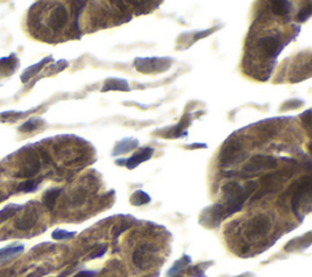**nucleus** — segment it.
<instances>
[{
  "label": "nucleus",
  "instance_id": "1",
  "mask_svg": "<svg viewBox=\"0 0 312 277\" xmlns=\"http://www.w3.org/2000/svg\"><path fill=\"white\" fill-rule=\"evenodd\" d=\"M258 182L249 181L245 184H240L238 182H228L223 186V203H221L223 208L224 219L233 214L242 210L244 203L249 199V197L258 189Z\"/></svg>",
  "mask_w": 312,
  "mask_h": 277
},
{
  "label": "nucleus",
  "instance_id": "2",
  "mask_svg": "<svg viewBox=\"0 0 312 277\" xmlns=\"http://www.w3.org/2000/svg\"><path fill=\"white\" fill-rule=\"evenodd\" d=\"M289 191H293L292 194V209L293 212L299 219H303L300 215L301 207L304 208V204L308 205L310 209L311 198H310V191H311V177L310 176H304L299 181H296Z\"/></svg>",
  "mask_w": 312,
  "mask_h": 277
},
{
  "label": "nucleus",
  "instance_id": "3",
  "mask_svg": "<svg viewBox=\"0 0 312 277\" xmlns=\"http://www.w3.org/2000/svg\"><path fill=\"white\" fill-rule=\"evenodd\" d=\"M248 154L244 150V144L239 139H228L222 146L221 153H220V163L221 166L228 167V166L235 165L244 162Z\"/></svg>",
  "mask_w": 312,
  "mask_h": 277
},
{
  "label": "nucleus",
  "instance_id": "4",
  "mask_svg": "<svg viewBox=\"0 0 312 277\" xmlns=\"http://www.w3.org/2000/svg\"><path fill=\"white\" fill-rule=\"evenodd\" d=\"M293 175H294V171L293 170H280L277 171V172L264 176L261 178L262 188L258 192V194L253 199H260L261 197L266 196V194L277 192L280 188V186L284 183V181L289 179Z\"/></svg>",
  "mask_w": 312,
  "mask_h": 277
},
{
  "label": "nucleus",
  "instance_id": "5",
  "mask_svg": "<svg viewBox=\"0 0 312 277\" xmlns=\"http://www.w3.org/2000/svg\"><path fill=\"white\" fill-rule=\"evenodd\" d=\"M271 226V219L265 214H259V215L254 216L246 225L245 237L250 242L259 241L268 234Z\"/></svg>",
  "mask_w": 312,
  "mask_h": 277
},
{
  "label": "nucleus",
  "instance_id": "6",
  "mask_svg": "<svg viewBox=\"0 0 312 277\" xmlns=\"http://www.w3.org/2000/svg\"><path fill=\"white\" fill-rule=\"evenodd\" d=\"M157 260V248L155 244L144 243L139 245L132 255V261L140 270H148L155 265Z\"/></svg>",
  "mask_w": 312,
  "mask_h": 277
},
{
  "label": "nucleus",
  "instance_id": "7",
  "mask_svg": "<svg viewBox=\"0 0 312 277\" xmlns=\"http://www.w3.org/2000/svg\"><path fill=\"white\" fill-rule=\"evenodd\" d=\"M278 166V160L272 155H264L258 154L254 155L248 163L244 165L243 167V175L242 176H254L256 173L261 172V171L273 170Z\"/></svg>",
  "mask_w": 312,
  "mask_h": 277
},
{
  "label": "nucleus",
  "instance_id": "8",
  "mask_svg": "<svg viewBox=\"0 0 312 277\" xmlns=\"http://www.w3.org/2000/svg\"><path fill=\"white\" fill-rule=\"evenodd\" d=\"M259 52L265 59H276L284 48V44L282 43L280 36H265L258 39L256 42Z\"/></svg>",
  "mask_w": 312,
  "mask_h": 277
},
{
  "label": "nucleus",
  "instance_id": "9",
  "mask_svg": "<svg viewBox=\"0 0 312 277\" xmlns=\"http://www.w3.org/2000/svg\"><path fill=\"white\" fill-rule=\"evenodd\" d=\"M135 68L141 73H159L169 70L171 60L166 57H138L134 60Z\"/></svg>",
  "mask_w": 312,
  "mask_h": 277
},
{
  "label": "nucleus",
  "instance_id": "10",
  "mask_svg": "<svg viewBox=\"0 0 312 277\" xmlns=\"http://www.w3.org/2000/svg\"><path fill=\"white\" fill-rule=\"evenodd\" d=\"M41 170V159L35 152H30L25 157L22 166L16 173V177L31 178L36 176Z\"/></svg>",
  "mask_w": 312,
  "mask_h": 277
},
{
  "label": "nucleus",
  "instance_id": "11",
  "mask_svg": "<svg viewBox=\"0 0 312 277\" xmlns=\"http://www.w3.org/2000/svg\"><path fill=\"white\" fill-rule=\"evenodd\" d=\"M69 21V11L64 5H57L51 10L48 18V26L52 31H60L67 25Z\"/></svg>",
  "mask_w": 312,
  "mask_h": 277
},
{
  "label": "nucleus",
  "instance_id": "12",
  "mask_svg": "<svg viewBox=\"0 0 312 277\" xmlns=\"http://www.w3.org/2000/svg\"><path fill=\"white\" fill-rule=\"evenodd\" d=\"M39 219L38 210L36 208H28L20 218L15 221L14 226L18 231H28V229L35 227Z\"/></svg>",
  "mask_w": 312,
  "mask_h": 277
},
{
  "label": "nucleus",
  "instance_id": "13",
  "mask_svg": "<svg viewBox=\"0 0 312 277\" xmlns=\"http://www.w3.org/2000/svg\"><path fill=\"white\" fill-rule=\"evenodd\" d=\"M154 154V149L153 148H143V149L140 150V152L138 153H134V154L132 155V157L130 158V159L125 160L123 163H126V167L130 168V170H133L134 167H137V166L140 165L141 163L144 162H148V160L151 159V157H153Z\"/></svg>",
  "mask_w": 312,
  "mask_h": 277
},
{
  "label": "nucleus",
  "instance_id": "14",
  "mask_svg": "<svg viewBox=\"0 0 312 277\" xmlns=\"http://www.w3.org/2000/svg\"><path fill=\"white\" fill-rule=\"evenodd\" d=\"M51 60H52V59H51L50 56L44 57L43 60H41V61L37 62V64L32 65V66H30V67L26 68V70L23 71L22 76H21V81H22L23 83H27V82L30 81L31 78L33 77V76H36L37 73H38L39 71H41L42 68L44 67V66H45L46 64H48V62H50Z\"/></svg>",
  "mask_w": 312,
  "mask_h": 277
},
{
  "label": "nucleus",
  "instance_id": "15",
  "mask_svg": "<svg viewBox=\"0 0 312 277\" xmlns=\"http://www.w3.org/2000/svg\"><path fill=\"white\" fill-rule=\"evenodd\" d=\"M23 250H25V245L23 244L7 245V247L1 248L0 249V264L17 257L21 253H23Z\"/></svg>",
  "mask_w": 312,
  "mask_h": 277
},
{
  "label": "nucleus",
  "instance_id": "16",
  "mask_svg": "<svg viewBox=\"0 0 312 277\" xmlns=\"http://www.w3.org/2000/svg\"><path fill=\"white\" fill-rule=\"evenodd\" d=\"M139 146V142L138 139H134V138H125L122 139V141H120L119 143L116 144V147H115L114 149V153H112V155H121V154H126V153L131 152V150L135 149Z\"/></svg>",
  "mask_w": 312,
  "mask_h": 277
},
{
  "label": "nucleus",
  "instance_id": "17",
  "mask_svg": "<svg viewBox=\"0 0 312 277\" xmlns=\"http://www.w3.org/2000/svg\"><path fill=\"white\" fill-rule=\"evenodd\" d=\"M107 91L128 92L131 91V88L130 86H128V82L126 80H121V78H110V80L105 81L103 89H101V92Z\"/></svg>",
  "mask_w": 312,
  "mask_h": 277
},
{
  "label": "nucleus",
  "instance_id": "18",
  "mask_svg": "<svg viewBox=\"0 0 312 277\" xmlns=\"http://www.w3.org/2000/svg\"><path fill=\"white\" fill-rule=\"evenodd\" d=\"M271 9L272 12L277 16L285 17L292 12L293 10V4L290 1H273L271 2Z\"/></svg>",
  "mask_w": 312,
  "mask_h": 277
},
{
  "label": "nucleus",
  "instance_id": "19",
  "mask_svg": "<svg viewBox=\"0 0 312 277\" xmlns=\"http://www.w3.org/2000/svg\"><path fill=\"white\" fill-rule=\"evenodd\" d=\"M61 192H62L61 188H51V189H48V191H46L45 193H44L43 204L45 205L46 209L50 210V212H52V210H54L55 204H56L57 198L60 197Z\"/></svg>",
  "mask_w": 312,
  "mask_h": 277
},
{
  "label": "nucleus",
  "instance_id": "20",
  "mask_svg": "<svg viewBox=\"0 0 312 277\" xmlns=\"http://www.w3.org/2000/svg\"><path fill=\"white\" fill-rule=\"evenodd\" d=\"M190 263H191V258L189 257V255H183L182 259L177 260L174 265H172V268L170 269L169 273H167V276L174 277V276L179 275V274H182V271L184 270V269L187 268Z\"/></svg>",
  "mask_w": 312,
  "mask_h": 277
},
{
  "label": "nucleus",
  "instance_id": "21",
  "mask_svg": "<svg viewBox=\"0 0 312 277\" xmlns=\"http://www.w3.org/2000/svg\"><path fill=\"white\" fill-rule=\"evenodd\" d=\"M42 178L39 179H27L25 182H21L16 187L17 193H32L38 189L39 184H41Z\"/></svg>",
  "mask_w": 312,
  "mask_h": 277
},
{
  "label": "nucleus",
  "instance_id": "22",
  "mask_svg": "<svg viewBox=\"0 0 312 277\" xmlns=\"http://www.w3.org/2000/svg\"><path fill=\"white\" fill-rule=\"evenodd\" d=\"M23 209V205L20 204H9L4 208V209L0 210V222L2 221H6L9 220L10 218L17 214L20 210Z\"/></svg>",
  "mask_w": 312,
  "mask_h": 277
},
{
  "label": "nucleus",
  "instance_id": "23",
  "mask_svg": "<svg viewBox=\"0 0 312 277\" xmlns=\"http://www.w3.org/2000/svg\"><path fill=\"white\" fill-rule=\"evenodd\" d=\"M150 196H149L148 193H145L144 191H140V189H139V191H135L134 193L132 194V197H131V203H132L133 205H135V207L148 204V203H150Z\"/></svg>",
  "mask_w": 312,
  "mask_h": 277
},
{
  "label": "nucleus",
  "instance_id": "24",
  "mask_svg": "<svg viewBox=\"0 0 312 277\" xmlns=\"http://www.w3.org/2000/svg\"><path fill=\"white\" fill-rule=\"evenodd\" d=\"M188 122H189L188 117L183 116V118L179 121V123H178L177 126H175V127L169 132V133H171V134H169L167 137H176V138H179V137L187 136V131H184V127L189 125Z\"/></svg>",
  "mask_w": 312,
  "mask_h": 277
},
{
  "label": "nucleus",
  "instance_id": "25",
  "mask_svg": "<svg viewBox=\"0 0 312 277\" xmlns=\"http://www.w3.org/2000/svg\"><path fill=\"white\" fill-rule=\"evenodd\" d=\"M42 121L39 118H31V120L26 121L22 126H20L18 131L22 132V133H28V132H33L35 130L41 126Z\"/></svg>",
  "mask_w": 312,
  "mask_h": 277
},
{
  "label": "nucleus",
  "instance_id": "26",
  "mask_svg": "<svg viewBox=\"0 0 312 277\" xmlns=\"http://www.w3.org/2000/svg\"><path fill=\"white\" fill-rule=\"evenodd\" d=\"M76 236V232H70V231H65V229H55L51 233L52 239L55 241H65V239H70L73 238Z\"/></svg>",
  "mask_w": 312,
  "mask_h": 277
},
{
  "label": "nucleus",
  "instance_id": "27",
  "mask_svg": "<svg viewBox=\"0 0 312 277\" xmlns=\"http://www.w3.org/2000/svg\"><path fill=\"white\" fill-rule=\"evenodd\" d=\"M311 14H312V6L311 5H308V6L303 7V9L300 10V12L296 15V20H298L299 22H305V21H308L309 18H310Z\"/></svg>",
  "mask_w": 312,
  "mask_h": 277
},
{
  "label": "nucleus",
  "instance_id": "28",
  "mask_svg": "<svg viewBox=\"0 0 312 277\" xmlns=\"http://www.w3.org/2000/svg\"><path fill=\"white\" fill-rule=\"evenodd\" d=\"M301 121H303V126L308 130V132L311 131V110H306L303 115L300 116Z\"/></svg>",
  "mask_w": 312,
  "mask_h": 277
},
{
  "label": "nucleus",
  "instance_id": "29",
  "mask_svg": "<svg viewBox=\"0 0 312 277\" xmlns=\"http://www.w3.org/2000/svg\"><path fill=\"white\" fill-rule=\"evenodd\" d=\"M107 252V245H101V247H98L90 255H89V259H96V258H101L105 253Z\"/></svg>",
  "mask_w": 312,
  "mask_h": 277
},
{
  "label": "nucleus",
  "instance_id": "30",
  "mask_svg": "<svg viewBox=\"0 0 312 277\" xmlns=\"http://www.w3.org/2000/svg\"><path fill=\"white\" fill-rule=\"evenodd\" d=\"M49 273H50V270H46V269H38V270H36L35 273L30 274V275L26 276V277H42V276L46 275V274H49Z\"/></svg>",
  "mask_w": 312,
  "mask_h": 277
},
{
  "label": "nucleus",
  "instance_id": "31",
  "mask_svg": "<svg viewBox=\"0 0 312 277\" xmlns=\"http://www.w3.org/2000/svg\"><path fill=\"white\" fill-rule=\"evenodd\" d=\"M214 31H215V28H210V30H208V31H204V32L196 33V34H195V37H194V39H195V41H198V39L204 38V37H208L209 34H211L212 32H214Z\"/></svg>",
  "mask_w": 312,
  "mask_h": 277
},
{
  "label": "nucleus",
  "instance_id": "32",
  "mask_svg": "<svg viewBox=\"0 0 312 277\" xmlns=\"http://www.w3.org/2000/svg\"><path fill=\"white\" fill-rule=\"evenodd\" d=\"M96 274H98L96 271H81L76 277H94Z\"/></svg>",
  "mask_w": 312,
  "mask_h": 277
},
{
  "label": "nucleus",
  "instance_id": "33",
  "mask_svg": "<svg viewBox=\"0 0 312 277\" xmlns=\"http://www.w3.org/2000/svg\"><path fill=\"white\" fill-rule=\"evenodd\" d=\"M193 270H194V275H195L196 277H206L205 274H204V271L200 270V268H199V266H195Z\"/></svg>",
  "mask_w": 312,
  "mask_h": 277
},
{
  "label": "nucleus",
  "instance_id": "34",
  "mask_svg": "<svg viewBox=\"0 0 312 277\" xmlns=\"http://www.w3.org/2000/svg\"><path fill=\"white\" fill-rule=\"evenodd\" d=\"M130 226H131V225H123V226H121V227H120V228H119V231H117V232H116V233H115L114 238H115V239H116V238H117V237H119V236H120V234H121L123 231H126V229H127V228H130Z\"/></svg>",
  "mask_w": 312,
  "mask_h": 277
},
{
  "label": "nucleus",
  "instance_id": "35",
  "mask_svg": "<svg viewBox=\"0 0 312 277\" xmlns=\"http://www.w3.org/2000/svg\"><path fill=\"white\" fill-rule=\"evenodd\" d=\"M5 199H6V196H4V194H0V203L4 202Z\"/></svg>",
  "mask_w": 312,
  "mask_h": 277
}]
</instances>
